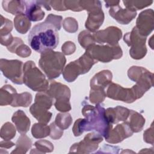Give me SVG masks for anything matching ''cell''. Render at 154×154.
Segmentation results:
<instances>
[{"label": "cell", "instance_id": "cell-9", "mask_svg": "<svg viewBox=\"0 0 154 154\" xmlns=\"http://www.w3.org/2000/svg\"><path fill=\"white\" fill-rule=\"evenodd\" d=\"M146 37L141 36L135 27H134L131 32H128L124 36V41L128 46H131L129 50L131 56L134 59L143 58L147 52L145 45Z\"/></svg>", "mask_w": 154, "mask_h": 154}, {"label": "cell", "instance_id": "cell-26", "mask_svg": "<svg viewBox=\"0 0 154 154\" xmlns=\"http://www.w3.org/2000/svg\"><path fill=\"white\" fill-rule=\"evenodd\" d=\"M17 93L15 88H14L10 85H4L1 88V105H11L13 101L14 95Z\"/></svg>", "mask_w": 154, "mask_h": 154}, {"label": "cell", "instance_id": "cell-6", "mask_svg": "<svg viewBox=\"0 0 154 154\" xmlns=\"http://www.w3.org/2000/svg\"><path fill=\"white\" fill-rule=\"evenodd\" d=\"M96 63V61L85 53L79 59L66 66L63 72L64 79L69 82L74 81L78 75L87 73Z\"/></svg>", "mask_w": 154, "mask_h": 154}, {"label": "cell", "instance_id": "cell-16", "mask_svg": "<svg viewBox=\"0 0 154 154\" xmlns=\"http://www.w3.org/2000/svg\"><path fill=\"white\" fill-rule=\"evenodd\" d=\"M132 131L125 122L123 123L117 125L114 129H111L105 140L110 143H117L122 141L125 138L132 136Z\"/></svg>", "mask_w": 154, "mask_h": 154}, {"label": "cell", "instance_id": "cell-21", "mask_svg": "<svg viewBox=\"0 0 154 154\" xmlns=\"http://www.w3.org/2000/svg\"><path fill=\"white\" fill-rule=\"evenodd\" d=\"M11 119L20 134H25L28 131L30 126V120L22 110H18L14 113Z\"/></svg>", "mask_w": 154, "mask_h": 154}, {"label": "cell", "instance_id": "cell-29", "mask_svg": "<svg viewBox=\"0 0 154 154\" xmlns=\"http://www.w3.org/2000/svg\"><path fill=\"white\" fill-rule=\"evenodd\" d=\"M31 132L34 138H44L50 134V127L42 123H35L32 127Z\"/></svg>", "mask_w": 154, "mask_h": 154}, {"label": "cell", "instance_id": "cell-40", "mask_svg": "<svg viewBox=\"0 0 154 154\" xmlns=\"http://www.w3.org/2000/svg\"><path fill=\"white\" fill-rule=\"evenodd\" d=\"M49 127H50L49 136L51 137V138L54 140H57V139H59L62 136L63 134V131H62V129H60V128L55 125V122L52 123L49 126Z\"/></svg>", "mask_w": 154, "mask_h": 154}, {"label": "cell", "instance_id": "cell-37", "mask_svg": "<svg viewBox=\"0 0 154 154\" xmlns=\"http://www.w3.org/2000/svg\"><path fill=\"white\" fill-rule=\"evenodd\" d=\"M1 36H4L10 34V32L13 29V25L11 20L4 18L2 15H1Z\"/></svg>", "mask_w": 154, "mask_h": 154}, {"label": "cell", "instance_id": "cell-28", "mask_svg": "<svg viewBox=\"0 0 154 154\" xmlns=\"http://www.w3.org/2000/svg\"><path fill=\"white\" fill-rule=\"evenodd\" d=\"M32 101V96L29 93H23L21 94H17L16 93L14 95L13 101L11 105L12 106H24L27 107Z\"/></svg>", "mask_w": 154, "mask_h": 154}, {"label": "cell", "instance_id": "cell-22", "mask_svg": "<svg viewBox=\"0 0 154 154\" xmlns=\"http://www.w3.org/2000/svg\"><path fill=\"white\" fill-rule=\"evenodd\" d=\"M125 121L130 126L133 132H138L143 129L145 123V119L143 117L134 110H130L129 116Z\"/></svg>", "mask_w": 154, "mask_h": 154}, {"label": "cell", "instance_id": "cell-33", "mask_svg": "<svg viewBox=\"0 0 154 154\" xmlns=\"http://www.w3.org/2000/svg\"><path fill=\"white\" fill-rule=\"evenodd\" d=\"M123 4L126 8L133 11L142 9L152 4L153 1H123Z\"/></svg>", "mask_w": 154, "mask_h": 154}, {"label": "cell", "instance_id": "cell-8", "mask_svg": "<svg viewBox=\"0 0 154 154\" xmlns=\"http://www.w3.org/2000/svg\"><path fill=\"white\" fill-rule=\"evenodd\" d=\"M46 91L52 98L55 99L54 105L57 109L61 112L71 109L69 102L70 90L66 85L53 81Z\"/></svg>", "mask_w": 154, "mask_h": 154}, {"label": "cell", "instance_id": "cell-4", "mask_svg": "<svg viewBox=\"0 0 154 154\" xmlns=\"http://www.w3.org/2000/svg\"><path fill=\"white\" fill-rule=\"evenodd\" d=\"M23 83L29 88L39 92L46 91L49 83L45 75L32 61H26L23 65Z\"/></svg>", "mask_w": 154, "mask_h": 154}, {"label": "cell", "instance_id": "cell-24", "mask_svg": "<svg viewBox=\"0 0 154 154\" xmlns=\"http://www.w3.org/2000/svg\"><path fill=\"white\" fill-rule=\"evenodd\" d=\"M25 1H3L2 7L6 11L13 14H22L24 10Z\"/></svg>", "mask_w": 154, "mask_h": 154}, {"label": "cell", "instance_id": "cell-17", "mask_svg": "<svg viewBox=\"0 0 154 154\" xmlns=\"http://www.w3.org/2000/svg\"><path fill=\"white\" fill-rule=\"evenodd\" d=\"M25 15L29 20L36 22L42 20L45 16V12L42 10L43 7L42 1H25Z\"/></svg>", "mask_w": 154, "mask_h": 154}, {"label": "cell", "instance_id": "cell-34", "mask_svg": "<svg viewBox=\"0 0 154 154\" xmlns=\"http://www.w3.org/2000/svg\"><path fill=\"white\" fill-rule=\"evenodd\" d=\"M31 140L25 134H21L16 143V150H20L19 153H26L31 146Z\"/></svg>", "mask_w": 154, "mask_h": 154}, {"label": "cell", "instance_id": "cell-31", "mask_svg": "<svg viewBox=\"0 0 154 154\" xmlns=\"http://www.w3.org/2000/svg\"><path fill=\"white\" fill-rule=\"evenodd\" d=\"M35 103L46 109H49L52 105V98L48 93L40 92L36 94Z\"/></svg>", "mask_w": 154, "mask_h": 154}, {"label": "cell", "instance_id": "cell-13", "mask_svg": "<svg viewBox=\"0 0 154 154\" xmlns=\"http://www.w3.org/2000/svg\"><path fill=\"white\" fill-rule=\"evenodd\" d=\"M129 79L135 81L136 84L147 91L152 87L153 73L142 67L133 66L128 70Z\"/></svg>", "mask_w": 154, "mask_h": 154}, {"label": "cell", "instance_id": "cell-32", "mask_svg": "<svg viewBox=\"0 0 154 154\" xmlns=\"http://www.w3.org/2000/svg\"><path fill=\"white\" fill-rule=\"evenodd\" d=\"M78 40L81 46L85 49L95 43L93 35L87 31H83L79 33L78 36Z\"/></svg>", "mask_w": 154, "mask_h": 154}, {"label": "cell", "instance_id": "cell-38", "mask_svg": "<svg viewBox=\"0 0 154 154\" xmlns=\"http://www.w3.org/2000/svg\"><path fill=\"white\" fill-rule=\"evenodd\" d=\"M35 146L37 149L41 150L42 153L51 152L54 150V146L52 144L46 140H39L35 143Z\"/></svg>", "mask_w": 154, "mask_h": 154}, {"label": "cell", "instance_id": "cell-25", "mask_svg": "<svg viewBox=\"0 0 154 154\" xmlns=\"http://www.w3.org/2000/svg\"><path fill=\"white\" fill-rule=\"evenodd\" d=\"M9 51L16 53L17 55L22 57H26L30 55L31 49L25 45L20 38H16L13 43L9 48Z\"/></svg>", "mask_w": 154, "mask_h": 154}, {"label": "cell", "instance_id": "cell-1", "mask_svg": "<svg viewBox=\"0 0 154 154\" xmlns=\"http://www.w3.org/2000/svg\"><path fill=\"white\" fill-rule=\"evenodd\" d=\"M61 16L50 14L44 22L35 25L28 37L31 48L41 54L55 49L59 43L58 31L61 28Z\"/></svg>", "mask_w": 154, "mask_h": 154}, {"label": "cell", "instance_id": "cell-5", "mask_svg": "<svg viewBox=\"0 0 154 154\" xmlns=\"http://www.w3.org/2000/svg\"><path fill=\"white\" fill-rule=\"evenodd\" d=\"M86 53L96 61L108 63L122 56V51L119 45L115 46L92 45L86 49Z\"/></svg>", "mask_w": 154, "mask_h": 154}, {"label": "cell", "instance_id": "cell-43", "mask_svg": "<svg viewBox=\"0 0 154 154\" xmlns=\"http://www.w3.org/2000/svg\"><path fill=\"white\" fill-rule=\"evenodd\" d=\"M50 5H52L53 8H54L55 10L58 11H65L67 10V8L65 7L64 1H49Z\"/></svg>", "mask_w": 154, "mask_h": 154}, {"label": "cell", "instance_id": "cell-36", "mask_svg": "<svg viewBox=\"0 0 154 154\" xmlns=\"http://www.w3.org/2000/svg\"><path fill=\"white\" fill-rule=\"evenodd\" d=\"M106 96V93L104 90L91 89L89 99L91 103L98 104L99 103L103 102Z\"/></svg>", "mask_w": 154, "mask_h": 154}, {"label": "cell", "instance_id": "cell-15", "mask_svg": "<svg viewBox=\"0 0 154 154\" xmlns=\"http://www.w3.org/2000/svg\"><path fill=\"white\" fill-rule=\"evenodd\" d=\"M138 33L143 37H146L153 29V11L148 9L142 11L137 20L135 26Z\"/></svg>", "mask_w": 154, "mask_h": 154}, {"label": "cell", "instance_id": "cell-12", "mask_svg": "<svg viewBox=\"0 0 154 154\" xmlns=\"http://www.w3.org/2000/svg\"><path fill=\"white\" fill-rule=\"evenodd\" d=\"M103 140L100 134L94 132L88 134L84 140L78 143H75L71 146L69 152L90 153L96 150L98 144Z\"/></svg>", "mask_w": 154, "mask_h": 154}, {"label": "cell", "instance_id": "cell-19", "mask_svg": "<svg viewBox=\"0 0 154 154\" xmlns=\"http://www.w3.org/2000/svg\"><path fill=\"white\" fill-rule=\"evenodd\" d=\"M104 20V14L102 8H98L88 12L85 26L89 31L94 32L102 25Z\"/></svg>", "mask_w": 154, "mask_h": 154}, {"label": "cell", "instance_id": "cell-10", "mask_svg": "<svg viewBox=\"0 0 154 154\" xmlns=\"http://www.w3.org/2000/svg\"><path fill=\"white\" fill-rule=\"evenodd\" d=\"M23 63L19 60L1 59L0 67L3 75L13 83L21 85L23 83Z\"/></svg>", "mask_w": 154, "mask_h": 154}, {"label": "cell", "instance_id": "cell-7", "mask_svg": "<svg viewBox=\"0 0 154 154\" xmlns=\"http://www.w3.org/2000/svg\"><path fill=\"white\" fill-rule=\"evenodd\" d=\"M108 87L106 95L108 97L127 103L134 102L144 94L136 84L131 88H123L114 83L109 84Z\"/></svg>", "mask_w": 154, "mask_h": 154}, {"label": "cell", "instance_id": "cell-20", "mask_svg": "<svg viewBox=\"0 0 154 154\" xmlns=\"http://www.w3.org/2000/svg\"><path fill=\"white\" fill-rule=\"evenodd\" d=\"M112 73L109 70H102L96 74L91 79V89L104 90L111 82Z\"/></svg>", "mask_w": 154, "mask_h": 154}, {"label": "cell", "instance_id": "cell-2", "mask_svg": "<svg viewBox=\"0 0 154 154\" xmlns=\"http://www.w3.org/2000/svg\"><path fill=\"white\" fill-rule=\"evenodd\" d=\"M82 113L85 117L84 125V131L94 130L106 139L112 126L106 118L105 109L99 104L94 106L87 103L84 106Z\"/></svg>", "mask_w": 154, "mask_h": 154}, {"label": "cell", "instance_id": "cell-41", "mask_svg": "<svg viewBox=\"0 0 154 154\" xmlns=\"http://www.w3.org/2000/svg\"><path fill=\"white\" fill-rule=\"evenodd\" d=\"M64 3L67 9H70L75 11H79L82 10L79 4V1H64Z\"/></svg>", "mask_w": 154, "mask_h": 154}, {"label": "cell", "instance_id": "cell-35", "mask_svg": "<svg viewBox=\"0 0 154 154\" xmlns=\"http://www.w3.org/2000/svg\"><path fill=\"white\" fill-rule=\"evenodd\" d=\"M16 134V129L14 126L9 123H5L1 129V137L4 140H10L13 138Z\"/></svg>", "mask_w": 154, "mask_h": 154}, {"label": "cell", "instance_id": "cell-42", "mask_svg": "<svg viewBox=\"0 0 154 154\" xmlns=\"http://www.w3.org/2000/svg\"><path fill=\"white\" fill-rule=\"evenodd\" d=\"M75 51V45L72 42H67L62 46V51L66 55H70Z\"/></svg>", "mask_w": 154, "mask_h": 154}, {"label": "cell", "instance_id": "cell-14", "mask_svg": "<svg viewBox=\"0 0 154 154\" xmlns=\"http://www.w3.org/2000/svg\"><path fill=\"white\" fill-rule=\"evenodd\" d=\"M95 42L100 44L108 43L110 46L118 45L122 35V31L115 26H109L103 30H100L93 34Z\"/></svg>", "mask_w": 154, "mask_h": 154}, {"label": "cell", "instance_id": "cell-39", "mask_svg": "<svg viewBox=\"0 0 154 154\" xmlns=\"http://www.w3.org/2000/svg\"><path fill=\"white\" fill-rule=\"evenodd\" d=\"M64 29L69 32H75L78 30V22L72 17L66 18L63 21Z\"/></svg>", "mask_w": 154, "mask_h": 154}, {"label": "cell", "instance_id": "cell-23", "mask_svg": "<svg viewBox=\"0 0 154 154\" xmlns=\"http://www.w3.org/2000/svg\"><path fill=\"white\" fill-rule=\"evenodd\" d=\"M46 108L34 103L30 107V112L40 123L46 124L52 117V113L48 111Z\"/></svg>", "mask_w": 154, "mask_h": 154}, {"label": "cell", "instance_id": "cell-3", "mask_svg": "<svg viewBox=\"0 0 154 154\" xmlns=\"http://www.w3.org/2000/svg\"><path fill=\"white\" fill-rule=\"evenodd\" d=\"M64 55L52 50L45 51L41 54L39 66L49 79L59 77L66 64Z\"/></svg>", "mask_w": 154, "mask_h": 154}, {"label": "cell", "instance_id": "cell-30", "mask_svg": "<svg viewBox=\"0 0 154 154\" xmlns=\"http://www.w3.org/2000/svg\"><path fill=\"white\" fill-rule=\"evenodd\" d=\"M72 119L69 113H60L57 115L55 123L62 130L67 129L71 125Z\"/></svg>", "mask_w": 154, "mask_h": 154}, {"label": "cell", "instance_id": "cell-11", "mask_svg": "<svg viewBox=\"0 0 154 154\" xmlns=\"http://www.w3.org/2000/svg\"><path fill=\"white\" fill-rule=\"evenodd\" d=\"M105 7H110L109 13L116 20L122 25L128 24L137 15L136 11L123 9L119 6L120 1H105Z\"/></svg>", "mask_w": 154, "mask_h": 154}, {"label": "cell", "instance_id": "cell-18", "mask_svg": "<svg viewBox=\"0 0 154 154\" xmlns=\"http://www.w3.org/2000/svg\"><path fill=\"white\" fill-rule=\"evenodd\" d=\"M129 112V109L120 106H117L116 108H109L105 110L106 118L111 124H116L120 121H126Z\"/></svg>", "mask_w": 154, "mask_h": 154}, {"label": "cell", "instance_id": "cell-27", "mask_svg": "<svg viewBox=\"0 0 154 154\" xmlns=\"http://www.w3.org/2000/svg\"><path fill=\"white\" fill-rule=\"evenodd\" d=\"M14 23L16 31L22 34L27 32L31 25L28 18L23 13L18 14L15 17Z\"/></svg>", "mask_w": 154, "mask_h": 154}]
</instances>
